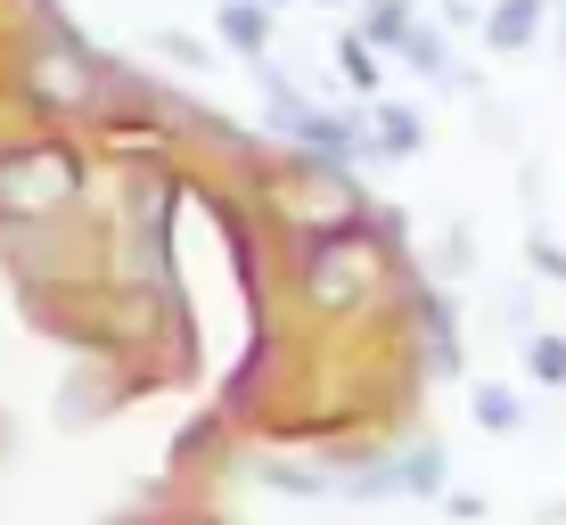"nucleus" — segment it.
I'll return each instance as SVG.
<instances>
[{"label": "nucleus", "instance_id": "f257e3e1", "mask_svg": "<svg viewBox=\"0 0 566 525\" xmlns=\"http://www.w3.org/2000/svg\"><path fill=\"white\" fill-rule=\"evenodd\" d=\"M9 91H17V107L42 115L50 132H91L124 99V66H115L91 33H74V17H57L50 0H33L25 33L9 42Z\"/></svg>", "mask_w": 566, "mask_h": 525}, {"label": "nucleus", "instance_id": "f03ea898", "mask_svg": "<svg viewBox=\"0 0 566 525\" xmlns=\"http://www.w3.org/2000/svg\"><path fill=\"white\" fill-rule=\"evenodd\" d=\"M386 287H395V222H386V213L345 222V230H321V239H296L287 296H296L304 321H321V328L361 321Z\"/></svg>", "mask_w": 566, "mask_h": 525}, {"label": "nucleus", "instance_id": "7ed1b4c3", "mask_svg": "<svg viewBox=\"0 0 566 525\" xmlns=\"http://www.w3.org/2000/svg\"><path fill=\"white\" fill-rule=\"evenodd\" d=\"M91 198V148L74 132H25L0 140V239L66 230Z\"/></svg>", "mask_w": 566, "mask_h": 525}, {"label": "nucleus", "instance_id": "20e7f679", "mask_svg": "<svg viewBox=\"0 0 566 525\" xmlns=\"http://www.w3.org/2000/svg\"><path fill=\"white\" fill-rule=\"evenodd\" d=\"M263 206L280 213L287 239H321V230H345V222H369V213H378V198L361 189V172L312 165V157H280V172L263 181Z\"/></svg>", "mask_w": 566, "mask_h": 525}, {"label": "nucleus", "instance_id": "39448f33", "mask_svg": "<svg viewBox=\"0 0 566 525\" xmlns=\"http://www.w3.org/2000/svg\"><path fill=\"white\" fill-rule=\"evenodd\" d=\"M395 296H402V321H411L419 369L427 378H460V313L443 304V287L419 280V271H395Z\"/></svg>", "mask_w": 566, "mask_h": 525}, {"label": "nucleus", "instance_id": "423d86ee", "mask_svg": "<svg viewBox=\"0 0 566 525\" xmlns=\"http://www.w3.org/2000/svg\"><path fill=\"white\" fill-rule=\"evenodd\" d=\"M395 66H411L419 83H436V91H476V74H460V57H452V33L436 25V17H411L402 25V42L386 50Z\"/></svg>", "mask_w": 566, "mask_h": 525}, {"label": "nucleus", "instance_id": "0eeeda50", "mask_svg": "<svg viewBox=\"0 0 566 525\" xmlns=\"http://www.w3.org/2000/svg\"><path fill=\"white\" fill-rule=\"evenodd\" d=\"M476 42L493 57H525L534 42H551V0H484L476 9Z\"/></svg>", "mask_w": 566, "mask_h": 525}, {"label": "nucleus", "instance_id": "6e6552de", "mask_svg": "<svg viewBox=\"0 0 566 525\" xmlns=\"http://www.w3.org/2000/svg\"><path fill=\"white\" fill-rule=\"evenodd\" d=\"M361 132H369V157H386V165L427 157V115L402 107V99H369L361 107Z\"/></svg>", "mask_w": 566, "mask_h": 525}, {"label": "nucleus", "instance_id": "1a4fd4ad", "mask_svg": "<svg viewBox=\"0 0 566 525\" xmlns=\"http://www.w3.org/2000/svg\"><path fill=\"white\" fill-rule=\"evenodd\" d=\"M213 42H222L230 57H247V66H263V57H271V9H255V0H222V9H213Z\"/></svg>", "mask_w": 566, "mask_h": 525}, {"label": "nucleus", "instance_id": "9d476101", "mask_svg": "<svg viewBox=\"0 0 566 525\" xmlns=\"http://www.w3.org/2000/svg\"><path fill=\"white\" fill-rule=\"evenodd\" d=\"M247 476H255L263 493H287V501H328V460L312 469V460H280V452H263V460H247Z\"/></svg>", "mask_w": 566, "mask_h": 525}, {"label": "nucleus", "instance_id": "9b49d317", "mask_svg": "<svg viewBox=\"0 0 566 525\" xmlns=\"http://www.w3.org/2000/svg\"><path fill=\"white\" fill-rule=\"evenodd\" d=\"M468 419L484 427V435H517L525 419H534V402L517 395V386H501V378H484V386H468Z\"/></svg>", "mask_w": 566, "mask_h": 525}, {"label": "nucleus", "instance_id": "f8f14e48", "mask_svg": "<svg viewBox=\"0 0 566 525\" xmlns=\"http://www.w3.org/2000/svg\"><path fill=\"white\" fill-rule=\"evenodd\" d=\"M411 17H419V0H354V33H361L378 57L402 42V25H411Z\"/></svg>", "mask_w": 566, "mask_h": 525}, {"label": "nucleus", "instance_id": "ddd939ff", "mask_svg": "<svg viewBox=\"0 0 566 525\" xmlns=\"http://www.w3.org/2000/svg\"><path fill=\"white\" fill-rule=\"evenodd\" d=\"M328 57H337V74H345V91H361V99H378V74H386V66H378V50H369V42H361V33H354V25H345V33H337V50H328Z\"/></svg>", "mask_w": 566, "mask_h": 525}, {"label": "nucleus", "instance_id": "4468645a", "mask_svg": "<svg viewBox=\"0 0 566 525\" xmlns=\"http://www.w3.org/2000/svg\"><path fill=\"white\" fill-rule=\"evenodd\" d=\"M525 378L551 386V395L566 386V337H558V328H525Z\"/></svg>", "mask_w": 566, "mask_h": 525}, {"label": "nucleus", "instance_id": "2eb2a0df", "mask_svg": "<svg viewBox=\"0 0 566 525\" xmlns=\"http://www.w3.org/2000/svg\"><path fill=\"white\" fill-rule=\"evenodd\" d=\"M427 271H436V280H460V271H476V230L452 222V230L436 239V255H427Z\"/></svg>", "mask_w": 566, "mask_h": 525}, {"label": "nucleus", "instance_id": "dca6fc26", "mask_svg": "<svg viewBox=\"0 0 566 525\" xmlns=\"http://www.w3.org/2000/svg\"><path fill=\"white\" fill-rule=\"evenodd\" d=\"M525 271L551 280V287H566V246L551 239V230H525Z\"/></svg>", "mask_w": 566, "mask_h": 525}, {"label": "nucleus", "instance_id": "f3484780", "mask_svg": "<svg viewBox=\"0 0 566 525\" xmlns=\"http://www.w3.org/2000/svg\"><path fill=\"white\" fill-rule=\"evenodd\" d=\"M148 50H156V57H172V66H213V50L198 42V33H172V25H165V33H148Z\"/></svg>", "mask_w": 566, "mask_h": 525}, {"label": "nucleus", "instance_id": "a211bd4d", "mask_svg": "<svg viewBox=\"0 0 566 525\" xmlns=\"http://www.w3.org/2000/svg\"><path fill=\"white\" fill-rule=\"evenodd\" d=\"M443 510H452L460 525H476V517H484V493H460V484H443Z\"/></svg>", "mask_w": 566, "mask_h": 525}, {"label": "nucleus", "instance_id": "6ab92c4d", "mask_svg": "<svg viewBox=\"0 0 566 525\" xmlns=\"http://www.w3.org/2000/svg\"><path fill=\"white\" fill-rule=\"evenodd\" d=\"M551 17H558V57H566V0H551Z\"/></svg>", "mask_w": 566, "mask_h": 525}, {"label": "nucleus", "instance_id": "aec40b11", "mask_svg": "<svg viewBox=\"0 0 566 525\" xmlns=\"http://www.w3.org/2000/svg\"><path fill=\"white\" fill-rule=\"evenodd\" d=\"M255 9H271V17H280V9H296V0H255Z\"/></svg>", "mask_w": 566, "mask_h": 525}, {"label": "nucleus", "instance_id": "412c9836", "mask_svg": "<svg viewBox=\"0 0 566 525\" xmlns=\"http://www.w3.org/2000/svg\"><path fill=\"white\" fill-rule=\"evenodd\" d=\"M140 525H189V517H140Z\"/></svg>", "mask_w": 566, "mask_h": 525}, {"label": "nucleus", "instance_id": "4be33fe9", "mask_svg": "<svg viewBox=\"0 0 566 525\" xmlns=\"http://www.w3.org/2000/svg\"><path fill=\"white\" fill-rule=\"evenodd\" d=\"M312 9H354V0H312Z\"/></svg>", "mask_w": 566, "mask_h": 525}]
</instances>
